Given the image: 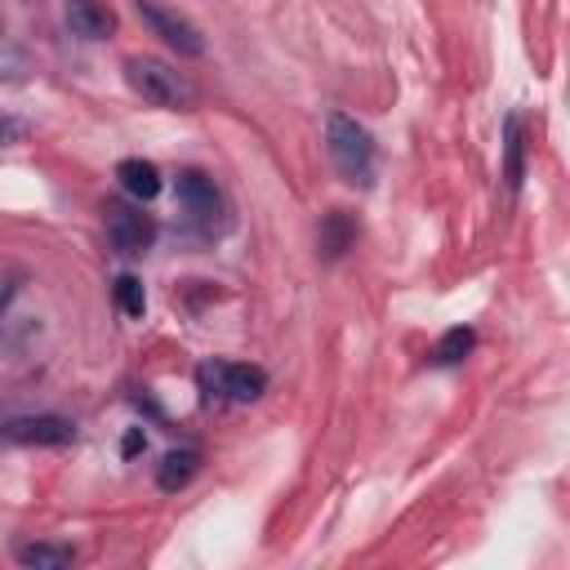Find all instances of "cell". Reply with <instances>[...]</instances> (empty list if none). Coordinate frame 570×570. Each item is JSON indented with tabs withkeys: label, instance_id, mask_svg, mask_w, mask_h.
I'll return each instance as SVG.
<instances>
[{
	"label": "cell",
	"instance_id": "cell-6",
	"mask_svg": "<svg viewBox=\"0 0 570 570\" xmlns=\"http://www.w3.org/2000/svg\"><path fill=\"white\" fill-rule=\"evenodd\" d=\"M174 196H178V205H183L196 223H205V227H214V218L223 214V191H218L214 178L200 174V169H183V174L174 178Z\"/></svg>",
	"mask_w": 570,
	"mask_h": 570
},
{
	"label": "cell",
	"instance_id": "cell-3",
	"mask_svg": "<svg viewBox=\"0 0 570 570\" xmlns=\"http://www.w3.org/2000/svg\"><path fill=\"white\" fill-rule=\"evenodd\" d=\"M196 383L205 396L245 405V401H258L267 392V370L263 365H236V361H205L196 370Z\"/></svg>",
	"mask_w": 570,
	"mask_h": 570
},
{
	"label": "cell",
	"instance_id": "cell-15",
	"mask_svg": "<svg viewBox=\"0 0 570 570\" xmlns=\"http://www.w3.org/2000/svg\"><path fill=\"white\" fill-rule=\"evenodd\" d=\"M116 307H120L125 316H134V321L147 312V294H142V281H138V276H129V272L116 276Z\"/></svg>",
	"mask_w": 570,
	"mask_h": 570
},
{
	"label": "cell",
	"instance_id": "cell-10",
	"mask_svg": "<svg viewBox=\"0 0 570 570\" xmlns=\"http://www.w3.org/2000/svg\"><path fill=\"white\" fill-rule=\"evenodd\" d=\"M196 468H200V450H191V445L169 450V454L160 459V468H156V485L174 494V490H183V485L196 476Z\"/></svg>",
	"mask_w": 570,
	"mask_h": 570
},
{
	"label": "cell",
	"instance_id": "cell-8",
	"mask_svg": "<svg viewBox=\"0 0 570 570\" xmlns=\"http://www.w3.org/2000/svg\"><path fill=\"white\" fill-rule=\"evenodd\" d=\"M67 27L85 40H107L116 31V13L102 0H67Z\"/></svg>",
	"mask_w": 570,
	"mask_h": 570
},
{
	"label": "cell",
	"instance_id": "cell-12",
	"mask_svg": "<svg viewBox=\"0 0 570 570\" xmlns=\"http://www.w3.org/2000/svg\"><path fill=\"white\" fill-rule=\"evenodd\" d=\"M503 151H508V187H521V178H525V138H521V120L517 116H508V125H503Z\"/></svg>",
	"mask_w": 570,
	"mask_h": 570
},
{
	"label": "cell",
	"instance_id": "cell-5",
	"mask_svg": "<svg viewBox=\"0 0 570 570\" xmlns=\"http://www.w3.org/2000/svg\"><path fill=\"white\" fill-rule=\"evenodd\" d=\"M138 18L151 27V36H160V40L174 45L178 53H187V58H200V53H205L200 31H196L183 13H174V9H165V4H156V0H138Z\"/></svg>",
	"mask_w": 570,
	"mask_h": 570
},
{
	"label": "cell",
	"instance_id": "cell-7",
	"mask_svg": "<svg viewBox=\"0 0 570 570\" xmlns=\"http://www.w3.org/2000/svg\"><path fill=\"white\" fill-rule=\"evenodd\" d=\"M4 441H18V445H67L76 436V428L58 414H36V419H9L0 428Z\"/></svg>",
	"mask_w": 570,
	"mask_h": 570
},
{
	"label": "cell",
	"instance_id": "cell-9",
	"mask_svg": "<svg viewBox=\"0 0 570 570\" xmlns=\"http://www.w3.org/2000/svg\"><path fill=\"white\" fill-rule=\"evenodd\" d=\"M116 178H120L125 196H134V200H156L160 196V169L151 160H142V156L120 160L116 165Z\"/></svg>",
	"mask_w": 570,
	"mask_h": 570
},
{
	"label": "cell",
	"instance_id": "cell-11",
	"mask_svg": "<svg viewBox=\"0 0 570 570\" xmlns=\"http://www.w3.org/2000/svg\"><path fill=\"white\" fill-rule=\"evenodd\" d=\"M321 254L325 258H343L347 249H352V240H356V223L343 214V209H330L325 218H321Z\"/></svg>",
	"mask_w": 570,
	"mask_h": 570
},
{
	"label": "cell",
	"instance_id": "cell-1",
	"mask_svg": "<svg viewBox=\"0 0 570 570\" xmlns=\"http://www.w3.org/2000/svg\"><path fill=\"white\" fill-rule=\"evenodd\" d=\"M325 142H330L334 169H338L347 183H356V187H370V183H374V138H370L365 125H356L352 116L334 111V116L325 120Z\"/></svg>",
	"mask_w": 570,
	"mask_h": 570
},
{
	"label": "cell",
	"instance_id": "cell-4",
	"mask_svg": "<svg viewBox=\"0 0 570 570\" xmlns=\"http://www.w3.org/2000/svg\"><path fill=\"white\" fill-rule=\"evenodd\" d=\"M102 223H107V240H111L120 254H142V249L156 240V223H151V214H142L138 205L107 200Z\"/></svg>",
	"mask_w": 570,
	"mask_h": 570
},
{
	"label": "cell",
	"instance_id": "cell-13",
	"mask_svg": "<svg viewBox=\"0 0 570 570\" xmlns=\"http://www.w3.org/2000/svg\"><path fill=\"white\" fill-rule=\"evenodd\" d=\"M18 561L22 566H40V570H62V566L76 561V552L67 543H27V548H18Z\"/></svg>",
	"mask_w": 570,
	"mask_h": 570
},
{
	"label": "cell",
	"instance_id": "cell-16",
	"mask_svg": "<svg viewBox=\"0 0 570 570\" xmlns=\"http://www.w3.org/2000/svg\"><path fill=\"white\" fill-rule=\"evenodd\" d=\"M22 138H27V120L0 116V147H13V142H22Z\"/></svg>",
	"mask_w": 570,
	"mask_h": 570
},
{
	"label": "cell",
	"instance_id": "cell-18",
	"mask_svg": "<svg viewBox=\"0 0 570 570\" xmlns=\"http://www.w3.org/2000/svg\"><path fill=\"white\" fill-rule=\"evenodd\" d=\"M4 58H9V62H18V53H9V45H4V40H0V71H4V76H9V67H4Z\"/></svg>",
	"mask_w": 570,
	"mask_h": 570
},
{
	"label": "cell",
	"instance_id": "cell-17",
	"mask_svg": "<svg viewBox=\"0 0 570 570\" xmlns=\"http://www.w3.org/2000/svg\"><path fill=\"white\" fill-rule=\"evenodd\" d=\"M142 450H147V432H142V428H129L125 441H120V454L134 459V454H142Z\"/></svg>",
	"mask_w": 570,
	"mask_h": 570
},
{
	"label": "cell",
	"instance_id": "cell-2",
	"mask_svg": "<svg viewBox=\"0 0 570 570\" xmlns=\"http://www.w3.org/2000/svg\"><path fill=\"white\" fill-rule=\"evenodd\" d=\"M125 80H129V89L138 98H147L156 107H191L196 102V85L178 67H169L160 58H129L125 62Z\"/></svg>",
	"mask_w": 570,
	"mask_h": 570
},
{
	"label": "cell",
	"instance_id": "cell-14",
	"mask_svg": "<svg viewBox=\"0 0 570 570\" xmlns=\"http://www.w3.org/2000/svg\"><path fill=\"white\" fill-rule=\"evenodd\" d=\"M472 343H476V334L468 330V325H454V330H445V338L436 343V365H459L468 352H472Z\"/></svg>",
	"mask_w": 570,
	"mask_h": 570
}]
</instances>
